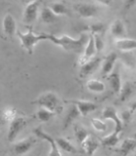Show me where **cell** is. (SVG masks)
<instances>
[{
  "label": "cell",
  "instance_id": "cb8c5ba5",
  "mask_svg": "<svg viewBox=\"0 0 136 156\" xmlns=\"http://www.w3.org/2000/svg\"><path fill=\"white\" fill-rule=\"evenodd\" d=\"M119 135H120L119 133H117V132L114 131L113 133L104 136V138L101 140V144L103 146H106V147H114L115 145L118 144L120 140Z\"/></svg>",
  "mask_w": 136,
  "mask_h": 156
},
{
  "label": "cell",
  "instance_id": "44dd1931",
  "mask_svg": "<svg viewBox=\"0 0 136 156\" xmlns=\"http://www.w3.org/2000/svg\"><path fill=\"white\" fill-rule=\"evenodd\" d=\"M40 19L44 23H53L56 22V15L52 11L50 7H43L40 11Z\"/></svg>",
  "mask_w": 136,
  "mask_h": 156
},
{
  "label": "cell",
  "instance_id": "ac0fdd59",
  "mask_svg": "<svg viewBox=\"0 0 136 156\" xmlns=\"http://www.w3.org/2000/svg\"><path fill=\"white\" fill-rule=\"evenodd\" d=\"M108 82L110 83V86L112 87V89L115 93L119 94L121 90V87H123V83H121V78L120 71L118 69L113 70L110 74L108 75Z\"/></svg>",
  "mask_w": 136,
  "mask_h": 156
},
{
  "label": "cell",
  "instance_id": "8992f818",
  "mask_svg": "<svg viewBox=\"0 0 136 156\" xmlns=\"http://www.w3.org/2000/svg\"><path fill=\"white\" fill-rule=\"evenodd\" d=\"M33 133L35 134L39 139L41 140H45L46 141H48L51 145V151L48 153V155H61V152L59 151V147L56 144V140L55 139H53L50 135H48L47 133L43 131L42 127L39 126L36 127L35 129L33 130Z\"/></svg>",
  "mask_w": 136,
  "mask_h": 156
},
{
  "label": "cell",
  "instance_id": "8fae6325",
  "mask_svg": "<svg viewBox=\"0 0 136 156\" xmlns=\"http://www.w3.org/2000/svg\"><path fill=\"white\" fill-rule=\"evenodd\" d=\"M117 60H118V54L116 52H111L104 58L103 62H102V67H101L102 75L108 76L110 73L114 70Z\"/></svg>",
  "mask_w": 136,
  "mask_h": 156
},
{
  "label": "cell",
  "instance_id": "7402d4cb",
  "mask_svg": "<svg viewBox=\"0 0 136 156\" xmlns=\"http://www.w3.org/2000/svg\"><path fill=\"white\" fill-rule=\"evenodd\" d=\"M56 144L58 145V147L61 150H64L68 153H73V154H77L79 153V150H78L74 145H73L70 141H68L64 138H56Z\"/></svg>",
  "mask_w": 136,
  "mask_h": 156
},
{
  "label": "cell",
  "instance_id": "484cf974",
  "mask_svg": "<svg viewBox=\"0 0 136 156\" xmlns=\"http://www.w3.org/2000/svg\"><path fill=\"white\" fill-rule=\"evenodd\" d=\"M74 134H75V136H76V140H77L78 143H79L80 145L84 143L85 140L90 136L86 128H84V127H83L82 125H80V124H77V125L74 126Z\"/></svg>",
  "mask_w": 136,
  "mask_h": 156
},
{
  "label": "cell",
  "instance_id": "5bb4252c",
  "mask_svg": "<svg viewBox=\"0 0 136 156\" xmlns=\"http://www.w3.org/2000/svg\"><path fill=\"white\" fill-rule=\"evenodd\" d=\"M3 29L8 37H13L17 34V22L11 14H6L3 19Z\"/></svg>",
  "mask_w": 136,
  "mask_h": 156
},
{
  "label": "cell",
  "instance_id": "1f68e13d",
  "mask_svg": "<svg viewBox=\"0 0 136 156\" xmlns=\"http://www.w3.org/2000/svg\"><path fill=\"white\" fill-rule=\"evenodd\" d=\"M92 35H93V34H92ZM93 36H94L96 51H97V54H98L104 49V41H103V39L101 38L100 35H93Z\"/></svg>",
  "mask_w": 136,
  "mask_h": 156
},
{
  "label": "cell",
  "instance_id": "30bf717a",
  "mask_svg": "<svg viewBox=\"0 0 136 156\" xmlns=\"http://www.w3.org/2000/svg\"><path fill=\"white\" fill-rule=\"evenodd\" d=\"M67 102H69L71 105H75L78 109L80 110L81 115L83 117H86L90 112L94 111L97 108V105L94 102L90 101H83V100H71L67 101Z\"/></svg>",
  "mask_w": 136,
  "mask_h": 156
},
{
  "label": "cell",
  "instance_id": "e0dca14e",
  "mask_svg": "<svg viewBox=\"0 0 136 156\" xmlns=\"http://www.w3.org/2000/svg\"><path fill=\"white\" fill-rule=\"evenodd\" d=\"M99 141L96 139H94L93 136H91L90 135L87 136V138L85 140V141L81 144L82 148L84 149L85 152L87 155H92L95 153V151L98 149L99 147Z\"/></svg>",
  "mask_w": 136,
  "mask_h": 156
},
{
  "label": "cell",
  "instance_id": "2e32d148",
  "mask_svg": "<svg viewBox=\"0 0 136 156\" xmlns=\"http://www.w3.org/2000/svg\"><path fill=\"white\" fill-rule=\"evenodd\" d=\"M110 32L115 38H124L125 37L126 34V29L123 23V21L120 19H117L111 23L110 26Z\"/></svg>",
  "mask_w": 136,
  "mask_h": 156
},
{
  "label": "cell",
  "instance_id": "f1b7e54d",
  "mask_svg": "<svg viewBox=\"0 0 136 156\" xmlns=\"http://www.w3.org/2000/svg\"><path fill=\"white\" fill-rule=\"evenodd\" d=\"M17 117V110L13 107H6L2 111V121L3 123L11 122Z\"/></svg>",
  "mask_w": 136,
  "mask_h": 156
},
{
  "label": "cell",
  "instance_id": "7a4b0ae2",
  "mask_svg": "<svg viewBox=\"0 0 136 156\" xmlns=\"http://www.w3.org/2000/svg\"><path fill=\"white\" fill-rule=\"evenodd\" d=\"M17 36L21 41L22 46L25 49L29 55H32L34 52V48L39 42L49 39V34H35L31 27H29L27 32L25 33L17 30Z\"/></svg>",
  "mask_w": 136,
  "mask_h": 156
},
{
  "label": "cell",
  "instance_id": "d590c367",
  "mask_svg": "<svg viewBox=\"0 0 136 156\" xmlns=\"http://www.w3.org/2000/svg\"><path fill=\"white\" fill-rule=\"evenodd\" d=\"M96 1H98L102 5H105V6H109L113 0H96Z\"/></svg>",
  "mask_w": 136,
  "mask_h": 156
},
{
  "label": "cell",
  "instance_id": "d6986e66",
  "mask_svg": "<svg viewBox=\"0 0 136 156\" xmlns=\"http://www.w3.org/2000/svg\"><path fill=\"white\" fill-rule=\"evenodd\" d=\"M136 147V140L134 138H127L124 140V141L121 143L120 148L118 149L119 152L121 154H129L135 149Z\"/></svg>",
  "mask_w": 136,
  "mask_h": 156
},
{
  "label": "cell",
  "instance_id": "7c38bea8",
  "mask_svg": "<svg viewBox=\"0 0 136 156\" xmlns=\"http://www.w3.org/2000/svg\"><path fill=\"white\" fill-rule=\"evenodd\" d=\"M101 63V58H91V60L87 61L85 62L84 65L81 66V69H80V75L82 77H87L91 75L92 73L95 72V70L99 67Z\"/></svg>",
  "mask_w": 136,
  "mask_h": 156
},
{
  "label": "cell",
  "instance_id": "4316f807",
  "mask_svg": "<svg viewBox=\"0 0 136 156\" xmlns=\"http://www.w3.org/2000/svg\"><path fill=\"white\" fill-rule=\"evenodd\" d=\"M49 7L52 9V11L55 13L56 16H64V15L69 14L68 8L65 6L64 4L60 3V2H53V3L50 4V6Z\"/></svg>",
  "mask_w": 136,
  "mask_h": 156
},
{
  "label": "cell",
  "instance_id": "83f0119b",
  "mask_svg": "<svg viewBox=\"0 0 136 156\" xmlns=\"http://www.w3.org/2000/svg\"><path fill=\"white\" fill-rule=\"evenodd\" d=\"M56 112H53L50 109L44 108V107H41V108L37 111L36 116L41 122H48L51 118H53V116H56Z\"/></svg>",
  "mask_w": 136,
  "mask_h": 156
},
{
  "label": "cell",
  "instance_id": "8d00e7d4",
  "mask_svg": "<svg viewBox=\"0 0 136 156\" xmlns=\"http://www.w3.org/2000/svg\"><path fill=\"white\" fill-rule=\"evenodd\" d=\"M35 1H37V0H21L22 4L24 5V6H27V5L31 4V3L35 2Z\"/></svg>",
  "mask_w": 136,
  "mask_h": 156
},
{
  "label": "cell",
  "instance_id": "4dcf8cb0",
  "mask_svg": "<svg viewBox=\"0 0 136 156\" xmlns=\"http://www.w3.org/2000/svg\"><path fill=\"white\" fill-rule=\"evenodd\" d=\"M91 125L93 127V129L98 131V132H104L107 129V125L104 123L103 121H101V119L98 118H91L90 119Z\"/></svg>",
  "mask_w": 136,
  "mask_h": 156
},
{
  "label": "cell",
  "instance_id": "ffe728a7",
  "mask_svg": "<svg viewBox=\"0 0 136 156\" xmlns=\"http://www.w3.org/2000/svg\"><path fill=\"white\" fill-rule=\"evenodd\" d=\"M79 116H82L80 110L78 109V107H77L75 105H72V106L70 107V109L68 110L67 114H66L65 120H64V126H63V129H66L67 127H69V126L73 123V121L76 120Z\"/></svg>",
  "mask_w": 136,
  "mask_h": 156
},
{
  "label": "cell",
  "instance_id": "74e56055",
  "mask_svg": "<svg viewBox=\"0 0 136 156\" xmlns=\"http://www.w3.org/2000/svg\"><path fill=\"white\" fill-rule=\"evenodd\" d=\"M130 108H131V111H136V101H133L132 104H131V106H130Z\"/></svg>",
  "mask_w": 136,
  "mask_h": 156
},
{
  "label": "cell",
  "instance_id": "4fadbf2b",
  "mask_svg": "<svg viewBox=\"0 0 136 156\" xmlns=\"http://www.w3.org/2000/svg\"><path fill=\"white\" fill-rule=\"evenodd\" d=\"M35 143H36V139H34V138L24 139L14 145V152L17 155L25 154L32 148L33 144Z\"/></svg>",
  "mask_w": 136,
  "mask_h": 156
},
{
  "label": "cell",
  "instance_id": "d6a6232c",
  "mask_svg": "<svg viewBox=\"0 0 136 156\" xmlns=\"http://www.w3.org/2000/svg\"><path fill=\"white\" fill-rule=\"evenodd\" d=\"M123 58H124V62L130 67H133L135 66V58H133V56L130 55L129 52H124V54H123Z\"/></svg>",
  "mask_w": 136,
  "mask_h": 156
},
{
  "label": "cell",
  "instance_id": "836d02e7",
  "mask_svg": "<svg viewBox=\"0 0 136 156\" xmlns=\"http://www.w3.org/2000/svg\"><path fill=\"white\" fill-rule=\"evenodd\" d=\"M131 117H132V111L131 110H124L121 113V119L124 124L129 123Z\"/></svg>",
  "mask_w": 136,
  "mask_h": 156
},
{
  "label": "cell",
  "instance_id": "e575fe53",
  "mask_svg": "<svg viewBox=\"0 0 136 156\" xmlns=\"http://www.w3.org/2000/svg\"><path fill=\"white\" fill-rule=\"evenodd\" d=\"M136 5V0H124V6L125 9H130Z\"/></svg>",
  "mask_w": 136,
  "mask_h": 156
},
{
  "label": "cell",
  "instance_id": "9a60e30c",
  "mask_svg": "<svg viewBox=\"0 0 136 156\" xmlns=\"http://www.w3.org/2000/svg\"><path fill=\"white\" fill-rule=\"evenodd\" d=\"M117 49L121 52H130L136 50V39L131 38H118L115 42Z\"/></svg>",
  "mask_w": 136,
  "mask_h": 156
},
{
  "label": "cell",
  "instance_id": "d4e9b609",
  "mask_svg": "<svg viewBox=\"0 0 136 156\" xmlns=\"http://www.w3.org/2000/svg\"><path fill=\"white\" fill-rule=\"evenodd\" d=\"M134 91L133 84L130 82H125L124 84L121 87V90L119 93L120 95V101H127L129 98L132 95V93Z\"/></svg>",
  "mask_w": 136,
  "mask_h": 156
},
{
  "label": "cell",
  "instance_id": "52a82bcc",
  "mask_svg": "<svg viewBox=\"0 0 136 156\" xmlns=\"http://www.w3.org/2000/svg\"><path fill=\"white\" fill-rule=\"evenodd\" d=\"M102 117L104 119H110L115 123V132L117 133H121L124 129L123 121H121V117H119L118 113H117L116 109L113 106H106L104 107L103 111H102Z\"/></svg>",
  "mask_w": 136,
  "mask_h": 156
},
{
  "label": "cell",
  "instance_id": "f35d334b",
  "mask_svg": "<svg viewBox=\"0 0 136 156\" xmlns=\"http://www.w3.org/2000/svg\"><path fill=\"white\" fill-rule=\"evenodd\" d=\"M133 138L136 140V132H135V133H134V135H133Z\"/></svg>",
  "mask_w": 136,
  "mask_h": 156
},
{
  "label": "cell",
  "instance_id": "277c9868",
  "mask_svg": "<svg viewBox=\"0 0 136 156\" xmlns=\"http://www.w3.org/2000/svg\"><path fill=\"white\" fill-rule=\"evenodd\" d=\"M26 124H27V120L24 117H19V116H17L14 120L10 122L8 135H7V139L10 143H13L17 139V136H19V134L21 133L24 127L26 126Z\"/></svg>",
  "mask_w": 136,
  "mask_h": 156
},
{
  "label": "cell",
  "instance_id": "9c48e42d",
  "mask_svg": "<svg viewBox=\"0 0 136 156\" xmlns=\"http://www.w3.org/2000/svg\"><path fill=\"white\" fill-rule=\"evenodd\" d=\"M97 54L96 51V47H95V42H94V36L90 34L89 36V41L87 43V46L85 48L84 53L82 54L80 58H79V62L80 65H84L85 62H87V61L93 58V57Z\"/></svg>",
  "mask_w": 136,
  "mask_h": 156
},
{
  "label": "cell",
  "instance_id": "3957f363",
  "mask_svg": "<svg viewBox=\"0 0 136 156\" xmlns=\"http://www.w3.org/2000/svg\"><path fill=\"white\" fill-rule=\"evenodd\" d=\"M33 105H38L39 106L44 107V108L50 109L56 113H59L62 107L60 105V101L58 99L56 93L53 92H45L41 96L38 97L34 101H32Z\"/></svg>",
  "mask_w": 136,
  "mask_h": 156
},
{
  "label": "cell",
  "instance_id": "603a6c76",
  "mask_svg": "<svg viewBox=\"0 0 136 156\" xmlns=\"http://www.w3.org/2000/svg\"><path fill=\"white\" fill-rule=\"evenodd\" d=\"M87 90L92 92V93H103L106 89V86L103 82H101L97 79H90L89 81H87L86 84Z\"/></svg>",
  "mask_w": 136,
  "mask_h": 156
},
{
  "label": "cell",
  "instance_id": "6da1fadb",
  "mask_svg": "<svg viewBox=\"0 0 136 156\" xmlns=\"http://www.w3.org/2000/svg\"><path fill=\"white\" fill-rule=\"evenodd\" d=\"M48 40L53 43L55 45L59 46L67 52H72L82 55L85 51L87 41H89V36L86 33H82L79 38L75 39L70 37L69 35L56 36L53 34H49Z\"/></svg>",
  "mask_w": 136,
  "mask_h": 156
},
{
  "label": "cell",
  "instance_id": "f546056e",
  "mask_svg": "<svg viewBox=\"0 0 136 156\" xmlns=\"http://www.w3.org/2000/svg\"><path fill=\"white\" fill-rule=\"evenodd\" d=\"M105 24L103 23H91L89 27V30L90 31V34L93 35H100L105 31Z\"/></svg>",
  "mask_w": 136,
  "mask_h": 156
},
{
  "label": "cell",
  "instance_id": "5b68a950",
  "mask_svg": "<svg viewBox=\"0 0 136 156\" xmlns=\"http://www.w3.org/2000/svg\"><path fill=\"white\" fill-rule=\"evenodd\" d=\"M39 7H40V0L25 6L22 14V22L25 24H32L35 23L38 20V15H40Z\"/></svg>",
  "mask_w": 136,
  "mask_h": 156
},
{
  "label": "cell",
  "instance_id": "ba28073f",
  "mask_svg": "<svg viewBox=\"0 0 136 156\" xmlns=\"http://www.w3.org/2000/svg\"><path fill=\"white\" fill-rule=\"evenodd\" d=\"M76 12L80 15L82 18L90 19L95 17L98 13V7L94 4L90 3H78L75 5Z\"/></svg>",
  "mask_w": 136,
  "mask_h": 156
}]
</instances>
